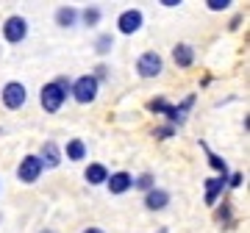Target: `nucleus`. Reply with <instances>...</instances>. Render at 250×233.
I'll use <instances>...</instances> for the list:
<instances>
[{
    "instance_id": "0eeeda50",
    "label": "nucleus",
    "mask_w": 250,
    "mask_h": 233,
    "mask_svg": "<svg viewBox=\"0 0 250 233\" xmlns=\"http://www.w3.org/2000/svg\"><path fill=\"white\" fill-rule=\"evenodd\" d=\"M142 25H145V14L139 9H125V11H120V17H117V28H120L123 36L136 34Z\"/></svg>"
},
{
    "instance_id": "aec40b11",
    "label": "nucleus",
    "mask_w": 250,
    "mask_h": 233,
    "mask_svg": "<svg viewBox=\"0 0 250 233\" xmlns=\"http://www.w3.org/2000/svg\"><path fill=\"white\" fill-rule=\"evenodd\" d=\"M170 106H172V103L164 97V95H159V97L147 100V111H153V114H161V116H164V111H167Z\"/></svg>"
},
{
    "instance_id": "412c9836",
    "label": "nucleus",
    "mask_w": 250,
    "mask_h": 233,
    "mask_svg": "<svg viewBox=\"0 0 250 233\" xmlns=\"http://www.w3.org/2000/svg\"><path fill=\"white\" fill-rule=\"evenodd\" d=\"M217 222H223V228H231V225H233V208H231V203H223V206L217 208Z\"/></svg>"
},
{
    "instance_id": "a211bd4d",
    "label": "nucleus",
    "mask_w": 250,
    "mask_h": 233,
    "mask_svg": "<svg viewBox=\"0 0 250 233\" xmlns=\"http://www.w3.org/2000/svg\"><path fill=\"white\" fill-rule=\"evenodd\" d=\"M100 17H103V14H100L98 6H86L83 11H78V19H81V22H83L86 28H98Z\"/></svg>"
},
{
    "instance_id": "5701e85b",
    "label": "nucleus",
    "mask_w": 250,
    "mask_h": 233,
    "mask_svg": "<svg viewBox=\"0 0 250 233\" xmlns=\"http://www.w3.org/2000/svg\"><path fill=\"white\" fill-rule=\"evenodd\" d=\"M153 136H156V139H172V136H175V128L172 125H161V128L153 131Z\"/></svg>"
},
{
    "instance_id": "b1692460",
    "label": "nucleus",
    "mask_w": 250,
    "mask_h": 233,
    "mask_svg": "<svg viewBox=\"0 0 250 233\" xmlns=\"http://www.w3.org/2000/svg\"><path fill=\"white\" fill-rule=\"evenodd\" d=\"M206 6H208L211 11H225L228 6H233V3H231V0H208Z\"/></svg>"
},
{
    "instance_id": "39448f33",
    "label": "nucleus",
    "mask_w": 250,
    "mask_h": 233,
    "mask_svg": "<svg viewBox=\"0 0 250 233\" xmlns=\"http://www.w3.org/2000/svg\"><path fill=\"white\" fill-rule=\"evenodd\" d=\"M28 36V19L20 17V14H11L6 22H3V39L9 42V45H20V42H25Z\"/></svg>"
},
{
    "instance_id": "c85d7f7f",
    "label": "nucleus",
    "mask_w": 250,
    "mask_h": 233,
    "mask_svg": "<svg viewBox=\"0 0 250 233\" xmlns=\"http://www.w3.org/2000/svg\"><path fill=\"white\" fill-rule=\"evenodd\" d=\"M83 233H106V231H103V228H86Z\"/></svg>"
},
{
    "instance_id": "a878e982",
    "label": "nucleus",
    "mask_w": 250,
    "mask_h": 233,
    "mask_svg": "<svg viewBox=\"0 0 250 233\" xmlns=\"http://www.w3.org/2000/svg\"><path fill=\"white\" fill-rule=\"evenodd\" d=\"M108 72H111V70H108V67H106V64H100V67H98V70H95V75H92V78H95V81H106V78H108Z\"/></svg>"
},
{
    "instance_id": "2eb2a0df",
    "label": "nucleus",
    "mask_w": 250,
    "mask_h": 233,
    "mask_svg": "<svg viewBox=\"0 0 250 233\" xmlns=\"http://www.w3.org/2000/svg\"><path fill=\"white\" fill-rule=\"evenodd\" d=\"M78 22V9H72V6H59L56 9V25L59 28H72Z\"/></svg>"
},
{
    "instance_id": "cd10ccee",
    "label": "nucleus",
    "mask_w": 250,
    "mask_h": 233,
    "mask_svg": "<svg viewBox=\"0 0 250 233\" xmlns=\"http://www.w3.org/2000/svg\"><path fill=\"white\" fill-rule=\"evenodd\" d=\"M239 22H242V17H239V14H236V17L231 19V31H236V28H239Z\"/></svg>"
},
{
    "instance_id": "9b49d317",
    "label": "nucleus",
    "mask_w": 250,
    "mask_h": 233,
    "mask_svg": "<svg viewBox=\"0 0 250 233\" xmlns=\"http://www.w3.org/2000/svg\"><path fill=\"white\" fill-rule=\"evenodd\" d=\"M106 186L111 194H125L128 189H134V175L131 172H111L106 180Z\"/></svg>"
},
{
    "instance_id": "6ab92c4d",
    "label": "nucleus",
    "mask_w": 250,
    "mask_h": 233,
    "mask_svg": "<svg viewBox=\"0 0 250 233\" xmlns=\"http://www.w3.org/2000/svg\"><path fill=\"white\" fill-rule=\"evenodd\" d=\"M134 189H139V192H150V189H156V178H153V172H142V175H136L134 178Z\"/></svg>"
},
{
    "instance_id": "f03ea898",
    "label": "nucleus",
    "mask_w": 250,
    "mask_h": 233,
    "mask_svg": "<svg viewBox=\"0 0 250 233\" xmlns=\"http://www.w3.org/2000/svg\"><path fill=\"white\" fill-rule=\"evenodd\" d=\"M67 97H70V95H64V92L59 89V83H56V81L45 83V86H42V92H39V103H42V108H45L47 114H56V111L67 103Z\"/></svg>"
},
{
    "instance_id": "6e6552de",
    "label": "nucleus",
    "mask_w": 250,
    "mask_h": 233,
    "mask_svg": "<svg viewBox=\"0 0 250 233\" xmlns=\"http://www.w3.org/2000/svg\"><path fill=\"white\" fill-rule=\"evenodd\" d=\"M192 106H195V95H187L181 106H170L167 111H164V116H167V122H170L172 128H175V125H184V122H187L189 108H192Z\"/></svg>"
},
{
    "instance_id": "ddd939ff",
    "label": "nucleus",
    "mask_w": 250,
    "mask_h": 233,
    "mask_svg": "<svg viewBox=\"0 0 250 233\" xmlns=\"http://www.w3.org/2000/svg\"><path fill=\"white\" fill-rule=\"evenodd\" d=\"M172 61H175V67H181V70H189V67L195 64V47L187 45V42L175 45L172 47Z\"/></svg>"
},
{
    "instance_id": "f257e3e1",
    "label": "nucleus",
    "mask_w": 250,
    "mask_h": 233,
    "mask_svg": "<svg viewBox=\"0 0 250 233\" xmlns=\"http://www.w3.org/2000/svg\"><path fill=\"white\" fill-rule=\"evenodd\" d=\"M98 89H100V83L92 78V72L89 75H81V78H75L70 86V95L75 103H81V106H89V103H95V97H98Z\"/></svg>"
},
{
    "instance_id": "4be33fe9",
    "label": "nucleus",
    "mask_w": 250,
    "mask_h": 233,
    "mask_svg": "<svg viewBox=\"0 0 250 233\" xmlns=\"http://www.w3.org/2000/svg\"><path fill=\"white\" fill-rule=\"evenodd\" d=\"M111 47H114V36L111 34H100L98 42H95V50H98L100 56H106V53H111Z\"/></svg>"
},
{
    "instance_id": "f3484780",
    "label": "nucleus",
    "mask_w": 250,
    "mask_h": 233,
    "mask_svg": "<svg viewBox=\"0 0 250 233\" xmlns=\"http://www.w3.org/2000/svg\"><path fill=\"white\" fill-rule=\"evenodd\" d=\"M200 147H203V153L208 155V167H211V170H217L220 175H228V164H225V158H223V155H217V153H211L206 142H200Z\"/></svg>"
},
{
    "instance_id": "20e7f679",
    "label": "nucleus",
    "mask_w": 250,
    "mask_h": 233,
    "mask_svg": "<svg viewBox=\"0 0 250 233\" xmlns=\"http://www.w3.org/2000/svg\"><path fill=\"white\" fill-rule=\"evenodd\" d=\"M161 70H164V58H161L156 50H145V53L136 58V72H139V78H159Z\"/></svg>"
},
{
    "instance_id": "423d86ee",
    "label": "nucleus",
    "mask_w": 250,
    "mask_h": 233,
    "mask_svg": "<svg viewBox=\"0 0 250 233\" xmlns=\"http://www.w3.org/2000/svg\"><path fill=\"white\" fill-rule=\"evenodd\" d=\"M42 172H45L42 161H39L36 155H25L17 167V178H20V183H28V186H31V183H36V180L42 178Z\"/></svg>"
},
{
    "instance_id": "bb28decb",
    "label": "nucleus",
    "mask_w": 250,
    "mask_h": 233,
    "mask_svg": "<svg viewBox=\"0 0 250 233\" xmlns=\"http://www.w3.org/2000/svg\"><path fill=\"white\" fill-rule=\"evenodd\" d=\"M161 6H167V9H175V6H181V0H164Z\"/></svg>"
},
{
    "instance_id": "9d476101",
    "label": "nucleus",
    "mask_w": 250,
    "mask_h": 233,
    "mask_svg": "<svg viewBox=\"0 0 250 233\" xmlns=\"http://www.w3.org/2000/svg\"><path fill=\"white\" fill-rule=\"evenodd\" d=\"M45 170H56L59 164H62V150H59V144L56 142H45L39 147V155H36Z\"/></svg>"
},
{
    "instance_id": "f8f14e48",
    "label": "nucleus",
    "mask_w": 250,
    "mask_h": 233,
    "mask_svg": "<svg viewBox=\"0 0 250 233\" xmlns=\"http://www.w3.org/2000/svg\"><path fill=\"white\" fill-rule=\"evenodd\" d=\"M167 206H170V192L167 189H150L145 194V208L147 211H164Z\"/></svg>"
},
{
    "instance_id": "4468645a",
    "label": "nucleus",
    "mask_w": 250,
    "mask_h": 233,
    "mask_svg": "<svg viewBox=\"0 0 250 233\" xmlns=\"http://www.w3.org/2000/svg\"><path fill=\"white\" fill-rule=\"evenodd\" d=\"M83 178H86V183L89 186H103L108 180V170H106V164H89L86 170H83Z\"/></svg>"
},
{
    "instance_id": "dca6fc26",
    "label": "nucleus",
    "mask_w": 250,
    "mask_h": 233,
    "mask_svg": "<svg viewBox=\"0 0 250 233\" xmlns=\"http://www.w3.org/2000/svg\"><path fill=\"white\" fill-rule=\"evenodd\" d=\"M64 155H67V161H83L86 158V142L83 139H70L67 147H64Z\"/></svg>"
},
{
    "instance_id": "1a4fd4ad",
    "label": "nucleus",
    "mask_w": 250,
    "mask_h": 233,
    "mask_svg": "<svg viewBox=\"0 0 250 233\" xmlns=\"http://www.w3.org/2000/svg\"><path fill=\"white\" fill-rule=\"evenodd\" d=\"M225 189H228V175H217V178L206 180V206H217V200L223 197Z\"/></svg>"
},
{
    "instance_id": "c756f323",
    "label": "nucleus",
    "mask_w": 250,
    "mask_h": 233,
    "mask_svg": "<svg viewBox=\"0 0 250 233\" xmlns=\"http://www.w3.org/2000/svg\"><path fill=\"white\" fill-rule=\"evenodd\" d=\"M39 233H56V231H50V228H45V231H39Z\"/></svg>"
},
{
    "instance_id": "393cba45",
    "label": "nucleus",
    "mask_w": 250,
    "mask_h": 233,
    "mask_svg": "<svg viewBox=\"0 0 250 233\" xmlns=\"http://www.w3.org/2000/svg\"><path fill=\"white\" fill-rule=\"evenodd\" d=\"M242 180H245V178H242V172H228V186H231V189H239Z\"/></svg>"
},
{
    "instance_id": "7ed1b4c3",
    "label": "nucleus",
    "mask_w": 250,
    "mask_h": 233,
    "mask_svg": "<svg viewBox=\"0 0 250 233\" xmlns=\"http://www.w3.org/2000/svg\"><path fill=\"white\" fill-rule=\"evenodd\" d=\"M0 100H3V106L9 108V111H17V108H22V106H25V100H28L25 83L9 81L6 86H3V92H0Z\"/></svg>"
}]
</instances>
